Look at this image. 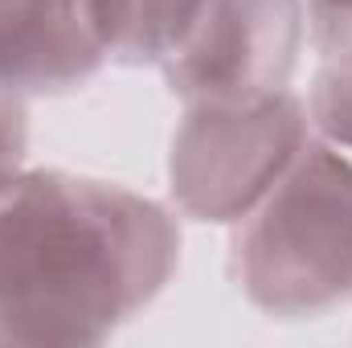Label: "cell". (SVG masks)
Returning <instances> with one entry per match:
<instances>
[{
	"label": "cell",
	"instance_id": "1",
	"mask_svg": "<svg viewBox=\"0 0 352 348\" xmlns=\"http://www.w3.org/2000/svg\"><path fill=\"white\" fill-rule=\"evenodd\" d=\"M180 266L176 209L66 168L0 180V345H102Z\"/></svg>",
	"mask_w": 352,
	"mask_h": 348
},
{
	"label": "cell",
	"instance_id": "2",
	"mask_svg": "<svg viewBox=\"0 0 352 348\" xmlns=\"http://www.w3.org/2000/svg\"><path fill=\"white\" fill-rule=\"evenodd\" d=\"M230 279L270 320L352 303V152L311 135L263 201L234 221Z\"/></svg>",
	"mask_w": 352,
	"mask_h": 348
},
{
	"label": "cell",
	"instance_id": "3",
	"mask_svg": "<svg viewBox=\"0 0 352 348\" xmlns=\"http://www.w3.org/2000/svg\"><path fill=\"white\" fill-rule=\"evenodd\" d=\"M311 115L295 87L238 98L188 102L168 140V197L180 217L242 221L311 140Z\"/></svg>",
	"mask_w": 352,
	"mask_h": 348
},
{
	"label": "cell",
	"instance_id": "4",
	"mask_svg": "<svg viewBox=\"0 0 352 348\" xmlns=\"http://www.w3.org/2000/svg\"><path fill=\"white\" fill-rule=\"evenodd\" d=\"M307 45L303 0H184L156 74L180 107L291 87Z\"/></svg>",
	"mask_w": 352,
	"mask_h": 348
},
{
	"label": "cell",
	"instance_id": "5",
	"mask_svg": "<svg viewBox=\"0 0 352 348\" xmlns=\"http://www.w3.org/2000/svg\"><path fill=\"white\" fill-rule=\"evenodd\" d=\"M111 66V41L78 0H0V94H70Z\"/></svg>",
	"mask_w": 352,
	"mask_h": 348
},
{
	"label": "cell",
	"instance_id": "6",
	"mask_svg": "<svg viewBox=\"0 0 352 348\" xmlns=\"http://www.w3.org/2000/svg\"><path fill=\"white\" fill-rule=\"evenodd\" d=\"M307 45L316 54L311 87L303 94L311 131L352 152V17L307 25Z\"/></svg>",
	"mask_w": 352,
	"mask_h": 348
},
{
	"label": "cell",
	"instance_id": "7",
	"mask_svg": "<svg viewBox=\"0 0 352 348\" xmlns=\"http://www.w3.org/2000/svg\"><path fill=\"white\" fill-rule=\"evenodd\" d=\"M29 156V98L0 94V180Z\"/></svg>",
	"mask_w": 352,
	"mask_h": 348
},
{
	"label": "cell",
	"instance_id": "8",
	"mask_svg": "<svg viewBox=\"0 0 352 348\" xmlns=\"http://www.w3.org/2000/svg\"><path fill=\"white\" fill-rule=\"evenodd\" d=\"M78 4H87L90 12H94V21L102 25V33H107V41H111V62H115V45H119V37H123L127 4H131V0H78Z\"/></svg>",
	"mask_w": 352,
	"mask_h": 348
}]
</instances>
